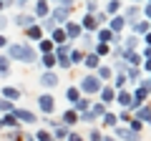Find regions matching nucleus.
<instances>
[{"label":"nucleus","mask_w":151,"mask_h":141,"mask_svg":"<svg viewBox=\"0 0 151 141\" xmlns=\"http://www.w3.org/2000/svg\"><path fill=\"white\" fill-rule=\"evenodd\" d=\"M10 58L23 63H35V50L30 45H10Z\"/></svg>","instance_id":"obj_1"},{"label":"nucleus","mask_w":151,"mask_h":141,"mask_svg":"<svg viewBox=\"0 0 151 141\" xmlns=\"http://www.w3.org/2000/svg\"><path fill=\"white\" fill-rule=\"evenodd\" d=\"M81 88H83L86 93H96V91H101V81H98L96 76H86V78L81 81Z\"/></svg>","instance_id":"obj_2"},{"label":"nucleus","mask_w":151,"mask_h":141,"mask_svg":"<svg viewBox=\"0 0 151 141\" xmlns=\"http://www.w3.org/2000/svg\"><path fill=\"white\" fill-rule=\"evenodd\" d=\"M38 106H40V111H43V114H50V111L55 109V101H53V96H48V93H45V96L38 98Z\"/></svg>","instance_id":"obj_3"},{"label":"nucleus","mask_w":151,"mask_h":141,"mask_svg":"<svg viewBox=\"0 0 151 141\" xmlns=\"http://www.w3.org/2000/svg\"><path fill=\"white\" fill-rule=\"evenodd\" d=\"M15 116L18 121H25V124H35V114H30V111H25V109H20V111H15Z\"/></svg>","instance_id":"obj_4"},{"label":"nucleus","mask_w":151,"mask_h":141,"mask_svg":"<svg viewBox=\"0 0 151 141\" xmlns=\"http://www.w3.org/2000/svg\"><path fill=\"white\" fill-rule=\"evenodd\" d=\"M68 13H70L68 8H60V5H58V8L53 10V15H50V20H53V23H58V20H68Z\"/></svg>","instance_id":"obj_5"},{"label":"nucleus","mask_w":151,"mask_h":141,"mask_svg":"<svg viewBox=\"0 0 151 141\" xmlns=\"http://www.w3.org/2000/svg\"><path fill=\"white\" fill-rule=\"evenodd\" d=\"M40 83H43L45 88H53L55 83H58V76H55V73H50V70H48V73H43V76H40Z\"/></svg>","instance_id":"obj_6"},{"label":"nucleus","mask_w":151,"mask_h":141,"mask_svg":"<svg viewBox=\"0 0 151 141\" xmlns=\"http://www.w3.org/2000/svg\"><path fill=\"white\" fill-rule=\"evenodd\" d=\"M63 33H65V38H78V35H81V25H78V23H68Z\"/></svg>","instance_id":"obj_7"},{"label":"nucleus","mask_w":151,"mask_h":141,"mask_svg":"<svg viewBox=\"0 0 151 141\" xmlns=\"http://www.w3.org/2000/svg\"><path fill=\"white\" fill-rule=\"evenodd\" d=\"M116 136L124 139V141H139V134H134V131H129V129H116Z\"/></svg>","instance_id":"obj_8"},{"label":"nucleus","mask_w":151,"mask_h":141,"mask_svg":"<svg viewBox=\"0 0 151 141\" xmlns=\"http://www.w3.org/2000/svg\"><path fill=\"white\" fill-rule=\"evenodd\" d=\"M149 116H151L149 106H146V103H144V106H139V111H136V121H139V124H141V121H144V124H149Z\"/></svg>","instance_id":"obj_9"},{"label":"nucleus","mask_w":151,"mask_h":141,"mask_svg":"<svg viewBox=\"0 0 151 141\" xmlns=\"http://www.w3.org/2000/svg\"><path fill=\"white\" fill-rule=\"evenodd\" d=\"M3 96H5V101H15V98H20V91H18V88H13V86H5L3 88Z\"/></svg>","instance_id":"obj_10"},{"label":"nucleus","mask_w":151,"mask_h":141,"mask_svg":"<svg viewBox=\"0 0 151 141\" xmlns=\"http://www.w3.org/2000/svg\"><path fill=\"white\" fill-rule=\"evenodd\" d=\"M15 23H18L20 28H25V30H28V28L33 25V15H18V18H15Z\"/></svg>","instance_id":"obj_11"},{"label":"nucleus","mask_w":151,"mask_h":141,"mask_svg":"<svg viewBox=\"0 0 151 141\" xmlns=\"http://www.w3.org/2000/svg\"><path fill=\"white\" fill-rule=\"evenodd\" d=\"M124 15H116V18H113V20H111V33H119L121 30V28H124Z\"/></svg>","instance_id":"obj_12"},{"label":"nucleus","mask_w":151,"mask_h":141,"mask_svg":"<svg viewBox=\"0 0 151 141\" xmlns=\"http://www.w3.org/2000/svg\"><path fill=\"white\" fill-rule=\"evenodd\" d=\"M0 126H8V129H15V126H18V119H15L13 114H8L5 119H0Z\"/></svg>","instance_id":"obj_13"},{"label":"nucleus","mask_w":151,"mask_h":141,"mask_svg":"<svg viewBox=\"0 0 151 141\" xmlns=\"http://www.w3.org/2000/svg\"><path fill=\"white\" fill-rule=\"evenodd\" d=\"M76 121H78V114H76V111H65L63 114V124L65 126H73Z\"/></svg>","instance_id":"obj_14"},{"label":"nucleus","mask_w":151,"mask_h":141,"mask_svg":"<svg viewBox=\"0 0 151 141\" xmlns=\"http://www.w3.org/2000/svg\"><path fill=\"white\" fill-rule=\"evenodd\" d=\"M50 43H65V33L63 28H53V40Z\"/></svg>","instance_id":"obj_15"},{"label":"nucleus","mask_w":151,"mask_h":141,"mask_svg":"<svg viewBox=\"0 0 151 141\" xmlns=\"http://www.w3.org/2000/svg\"><path fill=\"white\" fill-rule=\"evenodd\" d=\"M146 30H149V23H146V20H136L134 23V33H144V35H146Z\"/></svg>","instance_id":"obj_16"},{"label":"nucleus","mask_w":151,"mask_h":141,"mask_svg":"<svg viewBox=\"0 0 151 141\" xmlns=\"http://www.w3.org/2000/svg\"><path fill=\"white\" fill-rule=\"evenodd\" d=\"M96 25H98V23H96V18H93V15H86V18H83V28H86V30H93Z\"/></svg>","instance_id":"obj_17"},{"label":"nucleus","mask_w":151,"mask_h":141,"mask_svg":"<svg viewBox=\"0 0 151 141\" xmlns=\"http://www.w3.org/2000/svg\"><path fill=\"white\" fill-rule=\"evenodd\" d=\"M88 106H91V101H86V98H78V101L73 103V109H76V111H86Z\"/></svg>","instance_id":"obj_18"},{"label":"nucleus","mask_w":151,"mask_h":141,"mask_svg":"<svg viewBox=\"0 0 151 141\" xmlns=\"http://www.w3.org/2000/svg\"><path fill=\"white\" fill-rule=\"evenodd\" d=\"M53 136H55V139H68V129H65V126H55Z\"/></svg>","instance_id":"obj_19"},{"label":"nucleus","mask_w":151,"mask_h":141,"mask_svg":"<svg viewBox=\"0 0 151 141\" xmlns=\"http://www.w3.org/2000/svg\"><path fill=\"white\" fill-rule=\"evenodd\" d=\"M119 103H121V106H131V93L121 91V93H119Z\"/></svg>","instance_id":"obj_20"},{"label":"nucleus","mask_w":151,"mask_h":141,"mask_svg":"<svg viewBox=\"0 0 151 141\" xmlns=\"http://www.w3.org/2000/svg\"><path fill=\"white\" fill-rule=\"evenodd\" d=\"M111 38H113V33H111V30H101V33H98V40H101L103 45H106Z\"/></svg>","instance_id":"obj_21"},{"label":"nucleus","mask_w":151,"mask_h":141,"mask_svg":"<svg viewBox=\"0 0 151 141\" xmlns=\"http://www.w3.org/2000/svg\"><path fill=\"white\" fill-rule=\"evenodd\" d=\"M33 139H35V141H53V136H50L48 131H38V134L33 136Z\"/></svg>","instance_id":"obj_22"},{"label":"nucleus","mask_w":151,"mask_h":141,"mask_svg":"<svg viewBox=\"0 0 151 141\" xmlns=\"http://www.w3.org/2000/svg\"><path fill=\"white\" fill-rule=\"evenodd\" d=\"M43 65H45V68H53V65H55V55L45 53V55H43Z\"/></svg>","instance_id":"obj_23"},{"label":"nucleus","mask_w":151,"mask_h":141,"mask_svg":"<svg viewBox=\"0 0 151 141\" xmlns=\"http://www.w3.org/2000/svg\"><path fill=\"white\" fill-rule=\"evenodd\" d=\"M101 98H103L106 103H111V101H113V91H111V88H101Z\"/></svg>","instance_id":"obj_24"},{"label":"nucleus","mask_w":151,"mask_h":141,"mask_svg":"<svg viewBox=\"0 0 151 141\" xmlns=\"http://www.w3.org/2000/svg\"><path fill=\"white\" fill-rule=\"evenodd\" d=\"M68 60H70V65H73V63H81V60H83V55L78 53V50H70V55H68Z\"/></svg>","instance_id":"obj_25"},{"label":"nucleus","mask_w":151,"mask_h":141,"mask_svg":"<svg viewBox=\"0 0 151 141\" xmlns=\"http://www.w3.org/2000/svg\"><path fill=\"white\" fill-rule=\"evenodd\" d=\"M55 63H60V68H70V60H68V55H55Z\"/></svg>","instance_id":"obj_26"},{"label":"nucleus","mask_w":151,"mask_h":141,"mask_svg":"<svg viewBox=\"0 0 151 141\" xmlns=\"http://www.w3.org/2000/svg\"><path fill=\"white\" fill-rule=\"evenodd\" d=\"M103 126H116V116L113 114H103Z\"/></svg>","instance_id":"obj_27"},{"label":"nucleus","mask_w":151,"mask_h":141,"mask_svg":"<svg viewBox=\"0 0 151 141\" xmlns=\"http://www.w3.org/2000/svg\"><path fill=\"white\" fill-rule=\"evenodd\" d=\"M86 65H88V68H96V65H98V55H96V53H91V55L86 58Z\"/></svg>","instance_id":"obj_28"},{"label":"nucleus","mask_w":151,"mask_h":141,"mask_svg":"<svg viewBox=\"0 0 151 141\" xmlns=\"http://www.w3.org/2000/svg\"><path fill=\"white\" fill-rule=\"evenodd\" d=\"M8 68H10V60L5 55H0V73H8Z\"/></svg>","instance_id":"obj_29"},{"label":"nucleus","mask_w":151,"mask_h":141,"mask_svg":"<svg viewBox=\"0 0 151 141\" xmlns=\"http://www.w3.org/2000/svg\"><path fill=\"white\" fill-rule=\"evenodd\" d=\"M35 13L38 15H48V5L45 3H35Z\"/></svg>","instance_id":"obj_30"},{"label":"nucleus","mask_w":151,"mask_h":141,"mask_svg":"<svg viewBox=\"0 0 151 141\" xmlns=\"http://www.w3.org/2000/svg\"><path fill=\"white\" fill-rule=\"evenodd\" d=\"M65 96H68V101H78V88H68V91H65Z\"/></svg>","instance_id":"obj_31"},{"label":"nucleus","mask_w":151,"mask_h":141,"mask_svg":"<svg viewBox=\"0 0 151 141\" xmlns=\"http://www.w3.org/2000/svg\"><path fill=\"white\" fill-rule=\"evenodd\" d=\"M28 35H30V38H40V28H38V25H30V28H28Z\"/></svg>","instance_id":"obj_32"},{"label":"nucleus","mask_w":151,"mask_h":141,"mask_svg":"<svg viewBox=\"0 0 151 141\" xmlns=\"http://www.w3.org/2000/svg\"><path fill=\"white\" fill-rule=\"evenodd\" d=\"M91 114H93V116H101V114H106V106H103V103H96Z\"/></svg>","instance_id":"obj_33"},{"label":"nucleus","mask_w":151,"mask_h":141,"mask_svg":"<svg viewBox=\"0 0 151 141\" xmlns=\"http://www.w3.org/2000/svg\"><path fill=\"white\" fill-rule=\"evenodd\" d=\"M50 48H53V43H50V40H40V50H43V55L50 53Z\"/></svg>","instance_id":"obj_34"},{"label":"nucleus","mask_w":151,"mask_h":141,"mask_svg":"<svg viewBox=\"0 0 151 141\" xmlns=\"http://www.w3.org/2000/svg\"><path fill=\"white\" fill-rule=\"evenodd\" d=\"M0 111H13V103L5 101V98H0Z\"/></svg>","instance_id":"obj_35"},{"label":"nucleus","mask_w":151,"mask_h":141,"mask_svg":"<svg viewBox=\"0 0 151 141\" xmlns=\"http://www.w3.org/2000/svg\"><path fill=\"white\" fill-rule=\"evenodd\" d=\"M106 53H108V45H103V43H101V45L96 48V55L101 58V55H106Z\"/></svg>","instance_id":"obj_36"},{"label":"nucleus","mask_w":151,"mask_h":141,"mask_svg":"<svg viewBox=\"0 0 151 141\" xmlns=\"http://www.w3.org/2000/svg\"><path fill=\"white\" fill-rule=\"evenodd\" d=\"M106 10H108V13H119V3H116V0H113V3H108Z\"/></svg>","instance_id":"obj_37"},{"label":"nucleus","mask_w":151,"mask_h":141,"mask_svg":"<svg viewBox=\"0 0 151 141\" xmlns=\"http://www.w3.org/2000/svg\"><path fill=\"white\" fill-rule=\"evenodd\" d=\"M136 43H139V40H136V38H134V35H131V38H129V40H126V48H129V50H134V48H136Z\"/></svg>","instance_id":"obj_38"},{"label":"nucleus","mask_w":151,"mask_h":141,"mask_svg":"<svg viewBox=\"0 0 151 141\" xmlns=\"http://www.w3.org/2000/svg\"><path fill=\"white\" fill-rule=\"evenodd\" d=\"M93 119H96V116H93L91 111H83V114H81V121H93Z\"/></svg>","instance_id":"obj_39"},{"label":"nucleus","mask_w":151,"mask_h":141,"mask_svg":"<svg viewBox=\"0 0 151 141\" xmlns=\"http://www.w3.org/2000/svg\"><path fill=\"white\" fill-rule=\"evenodd\" d=\"M86 10H88V15H93V13L98 10V5H96V3H88V5H86Z\"/></svg>","instance_id":"obj_40"},{"label":"nucleus","mask_w":151,"mask_h":141,"mask_svg":"<svg viewBox=\"0 0 151 141\" xmlns=\"http://www.w3.org/2000/svg\"><path fill=\"white\" fill-rule=\"evenodd\" d=\"M136 13H139V8H129V10H126V18H136ZM124 18V20H126Z\"/></svg>","instance_id":"obj_41"},{"label":"nucleus","mask_w":151,"mask_h":141,"mask_svg":"<svg viewBox=\"0 0 151 141\" xmlns=\"http://www.w3.org/2000/svg\"><path fill=\"white\" fill-rule=\"evenodd\" d=\"M88 139H91V141H101V134H98V131L93 129V131H91V136H88Z\"/></svg>","instance_id":"obj_42"},{"label":"nucleus","mask_w":151,"mask_h":141,"mask_svg":"<svg viewBox=\"0 0 151 141\" xmlns=\"http://www.w3.org/2000/svg\"><path fill=\"white\" fill-rule=\"evenodd\" d=\"M111 76V68H101V78H108ZM101 78H98V81H101Z\"/></svg>","instance_id":"obj_43"},{"label":"nucleus","mask_w":151,"mask_h":141,"mask_svg":"<svg viewBox=\"0 0 151 141\" xmlns=\"http://www.w3.org/2000/svg\"><path fill=\"white\" fill-rule=\"evenodd\" d=\"M124 83H126V76H124V73H121V76H119V78H116V86H119V88H121V86H124Z\"/></svg>","instance_id":"obj_44"},{"label":"nucleus","mask_w":151,"mask_h":141,"mask_svg":"<svg viewBox=\"0 0 151 141\" xmlns=\"http://www.w3.org/2000/svg\"><path fill=\"white\" fill-rule=\"evenodd\" d=\"M43 25H45V28H48V30H53V28H55V23H53V20H50V18H48V20H45V23H43Z\"/></svg>","instance_id":"obj_45"},{"label":"nucleus","mask_w":151,"mask_h":141,"mask_svg":"<svg viewBox=\"0 0 151 141\" xmlns=\"http://www.w3.org/2000/svg\"><path fill=\"white\" fill-rule=\"evenodd\" d=\"M68 141H83V139H81L78 134H68Z\"/></svg>","instance_id":"obj_46"},{"label":"nucleus","mask_w":151,"mask_h":141,"mask_svg":"<svg viewBox=\"0 0 151 141\" xmlns=\"http://www.w3.org/2000/svg\"><path fill=\"white\" fill-rule=\"evenodd\" d=\"M3 45H8V40L3 38V35H0V48H3Z\"/></svg>","instance_id":"obj_47"},{"label":"nucleus","mask_w":151,"mask_h":141,"mask_svg":"<svg viewBox=\"0 0 151 141\" xmlns=\"http://www.w3.org/2000/svg\"><path fill=\"white\" fill-rule=\"evenodd\" d=\"M101 141H116V139H111V136H103V139Z\"/></svg>","instance_id":"obj_48"},{"label":"nucleus","mask_w":151,"mask_h":141,"mask_svg":"<svg viewBox=\"0 0 151 141\" xmlns=\"http://www.w3.org/2000/svg\"><path fill=\"white\" fill-rule=\"evenodd\" d=\"M0 10H3V3H0Z\"/></svg>","instance_id":"obj_49"}]
</instances>
